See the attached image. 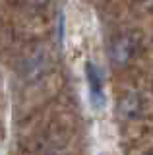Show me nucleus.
I'll list each match as a JSON object with an SVG mask.
<instances>
[{
  "label": "nucleus",
  "instance_id": "f257e3e1",
  "mask_svg": "<svg viewBox=\"0 0 153 155\" xmlns=\"http://www.w3.org/2000/svg\"><path fill=\"white\" fill-rule=\"evenodd\" d=\"M118 54H122V62L126 60L128 56H130V43H128V41H120L116 47H114V52H112V56L116 58Z\"/></svg>",
  "mask_w": 153,
  "mask_h": 155
}]
</instances>
